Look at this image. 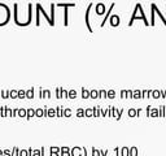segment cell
<instances>
[{"label": "cell", "instance_id": "3957f363", "mask_svg": "<svg viewBox=\"0 0 166 156\" xmlns=\"http://www.w3.org/2000/svg\"><path fill=\"white\" fill-rule=\"evenodd\" d=\"M110 24H112V26H117L119 24V17L117 14L112 16V18H110Z\"/></svg>", "mask_w": 166, "mask_h": 156}, {"label": "cell", "instance_id": "d6986e66", "mask_svg": "<svg viewBox=\"0 0 166 156\" xmlns=\"http://www.w3.org/2000/svg\"><path fill=\"white\" fill-rule=\"evenodd\" d=\"M85 115H86V116H92V109H87Z\"/></svg>", "mask_w": 166, "mask_h": 156}, {"label": "cell", "instance_id": "4316f807", "mask_svg": "<svg viewBox=\"0 0 166 156\" xmlns=\"http://www.w3.org/2000/svg\"><path fill=\"white\" fill-rule=\"evenodd\" d=\"M0 98H2V88H0Z\"/></svg>", "mask_w": 166, "mask_h": 156}, {"label": "cell", "instance_id": "7a4b0ae2", "mask_svg": "<svg viewBox=\"0 0 166 156\" xmlns=\"http://www.w3.org/2000/svg\"><path fill=\"white\" fill-rule=\"evenodd\" d=\"M104 12H105V5H104V4H101V3H99V4L96 5V13L101 16Z\"/></svg>", "mask_w": 166, "mask_h": 156}, {"label": "cell", "instance_id": "5bb4252c", "mask_svg": "<svg viewBox=\"0 0 166 156\" xmlns=\"http://www.w3.org/2000/svg\"><path fill=\"white\" fill-rule=\"evenodd\" d=\"M82 95H83V98H87V96H90V92H88L86 88H83V91H82Z\"/></svg>", "mask_w": 166, "mask_h": 156}, {"label": "cell", "instance_id": "8fae6325", "mask_svg": "<svg viewBox=\"0 0 166 156\" xmlns=\"http://www.w3.org/2000/svg\"><path fill=\"white\" fill-rule=\"evenodd\" d=\"M26 96V91L24 90H18V99H24Z\"/></svg>", "mask_w": 166, "mask_h": 156}, {"label": "cell", "instance_id": "ac0fdd59", "mask_svg": "<svg viewBox=\"0 0 166 156\" xmlns=\"http://www.w3.org/2000/svg\"><path fill=\"white\" fill-rule=\"evenodd\" d=\"M90 95H91L92 98H96V96H97V91H91Z\"/></svg>", "mask_w": 166, "mask_h": 156}, {"label": "cell", "instance_id": "277c9868", "mask_svg": "<svg viewBox=\"0 0 166 156\" xmlns=\"http://www.w3.org/2000/svg\"><path fill=\"white\" fill-rule=\"evenodd\" d=\"M9 98H10V99H18V91L10 90V91H9Z\"/></svg>", "mask_w": 166, "mask_h": 156}, {"label": "cell", "instance_id": "30bf717a", "mask_svg": "<svg viewBox=\"0 0 166 156\" xmlns=\"http://www.w3.org/2000/svg\"><path fill=\"white\" fill-rule=\"evenodd\" d=\"M60 150L62 151V156H68V155H69V151H70V150H69L68 147H61Z\"/></svg>", "mask_w": 166, "mask_h": 156}, {"label": "cell", "instance_id": "44dd1931", "mask_svg": "<svg viewBox=\"0 0 166 156\" xmlns=\"http://www.w3.org/2000/svg\"><path fill=\"white\" fill-rule=\"evenodd\" d=\"M65 116H70L71 115V112H70V109H65V113H64Z\"/></svg>", "mask_w": 166, "mask_h": 156}, {"label": "cell", "instance_id": "ffe728a7", "mask_svg": "<svg viewBox=\"0 0 166 156\" xmlns=\"http://www.w3.org/2000/svg\"><path fill=\"white\" fill-rule=\"evenodd\" d=\"M77 115H78V116H83V115H85V112H83V109H78Z\"/></svg>", "mask_w": 166, "mask_h": 156}, {"label": "cell", "instance_id": "52a82bcc", "mask_svg": "<svg viewBox=\"0 0 166 156\" xmlns=\"http://www.w3.org/2000/svg\"><path fill=\"white\" fill-rule=\"evenodd\" d=\"M35 115V109H27V115H26V117H27V120H29V119H31V117L32 116H34Z\"/></svg>", "mask_w": 166, "mask_h": 156}, {"label": "cell", "instance_id": "4fadbf2b", "mask_svg": "<svg viewBox=\"0 0 166 156\" xmlns=\"http://www.w3.org/2000/svg\"><path fill=\"white\" fill-rule=\"evenodd\" d=\"M3 156H12V152L9 150H3Z\"/></svg>", "mask_w": 166, "mask_h": 156}, {"label": "cell", "instance_id": "603a6c76", "mask_svg": "<svg viewBox=\"0 0 166 156\" xmlns=\"http://www.w3.org/2000/svg\"><path fill=\"white\" fill-rule=\"evenodd\" d=\"M108 96H109V98H113V96H114V91H109V92H108Z\"/></svg>", "mask_w": 166, "mask_h": 156}, {"label": "cell", "instance_id": "e0dca14e", "mask_svg": "<svg viewBox=\"0 0 166 156\" xmlns=\"http://www.w3.org/2000/svg\"><path fill=\"white\" fill-rule=\"evenodd\" d=\"M17 112H18V109H17V108H14V109H12V117H14V116H17Z\"/></svg>", "mask_w": 166, "mask_h": 156}, {"label": "cell", "instance_id": "ba28073f", "mask_svg": "<svg viewBox=\"0 0 166 156\" xmlns=\"http://www.w3.org/2000/svg\"><path fill=\"white\" fill-rule=\"evenodd\" d=\"M4 109H5V116L12 117V108H8L7 105H4Z\"/></svg>", "mask_w": 166, "mask_h": 156}, {"label": "cell", "instance_id": "2e32d148", "mask_svg": "<svg viewBox=\"0 0 166 156\" xmlns=\"http://www.w3.org/2000/svg\"><path fill=\"white\" fill-rule=\"evenodd\" d=\"M47 115H48V116H51V117H52V116H55V111H53V109H48Z\"/></svg>", "mask_w": 166, "mask_h": 156}, {"label": "cell", "instance_id": "484cf974", "mask_svg": "<svg viewBox=\"0 0 166 156\" xmlns=\"http://www.w3.org/2000/svg\"><path fill=\"white\" fill-rule=\"evenodd\" d=\"M0 156H3V150H0Z\"/></svg>", "mask_w": 166, "mask_h": 156}, {"label": "cell", "instance_id": "6da1fadb", "mask_svg": "<svg viewBox=\"0 0 166 156\" xmlns=\"http://www.w3.org/2000/svg\"><path fill=\"white\" fill-rule=\"evenodd\" d=\"M9 16H10V12H9V8L7 5H4L0 3V26L7 24L9 21Z\"/></svg>", "mask_w": 166, "mask_h": 156}, {"label": "cell", "instance_id": "7c38bea8", "mask_svg": "<svg viewBox=\"0 0 166 156\" xmlns=\"http://www.w3.org/2000/svg\"><path fill=\"white\" fill-rule=\"evenodd\" d=\"M35 116H38V117H40V116H44V112H43V109H36V111H35Z\"/></svg>", "mask_w": 166, "mask_h": 156}, {"label": "cell", "instance_id": "cb8c5ba5", "mask_svg": "<svg viewBox=\"0 0 166 156\" xmlns=\"http://www.w3.org/2000/svg\"><path fill=\"white\" fill-rule=\"evenodd\" d=\"M69 95H70L71 98H74V96H75V91H70V92H69Z\"/></svg>", "mask_w": 166, "mask_h": 156}, {"label": "cell", "instance_id": "8992f818", "mask_svg": "<svg viewBox=\"0 0 166 156\" xmlns=\"http://www.w3.org/2000/svg\"><path fill=\"white\" fill-rule=\"evenodd\" d=\"M32 95H34V88H29V90L26 91V98L27 99H31Z\"/></svg>", "mask_w": 166, "mask_h": 156}, {"label": "cell", "instance_id": "d4e9b609", "mask_svg": "<svg viewBox=\"0 0 166 156\" xmlns=\"http://www.w3.org/2000/svg\"><path fill=\"white\" fill-rule=\"evenodd\" d=\"M93 156H99V151L95 150V148H93Z\"/></svg>", "mask_w": 166, "mask_h": 156}, {"label": "cell", "instance_id": "9a60e30c", "mask_svg": "<svg viewBox=\"0 0 166 156\" xmlns=\"http://www.w3.org/2000/svg\"><path fill=\"white\" fill-rule=\"evenodd\" d=\"M20 156H27V150H20Z\"/></svg>", "mask_w": 166, "mask_h": 156}, {"label": "cell", "instance_id": "9c48e42d", "mask_svg": "<svg viewBox=\"0 0 166 156\" xmlns=\"http://www.w3.org/2000/svg\"><path fill=\"white\" fill-rule=\"evenodd\" d=\"M7 98H9V90L4 91L2 88V99H7Z\"/></svg>", "mask_w": 166, "mask_h": 156}, {"label": "cell", "instance_id": "5b68a950", "mask_svg": "<svg viewBox=\"0 0 166 156\" xmlns=\"http://www.w3.org/2000/svg\"><path fill=\"white\" fill-rule=\"evenodd\" d=\"M26 115H27V109H24V108L18 109L17 116H20V117H26Z\"/></svg>", "mask_w": 166, "mask_h": 156}, {"label": "cell", "instance_id": "7402d4cb", "mask_svg": "<svg viewBox=\"0 0 166 156\" xmlns=\"http://www.w3.org/2000/svg\"><path fill=\"white\" fill-rule=\"evenodd\" d=\"M32 156H40V151L39 150H35V152H34V155Z\"/></svg>", "mask_w": 166, "mask_h": 156}]
</instances>
